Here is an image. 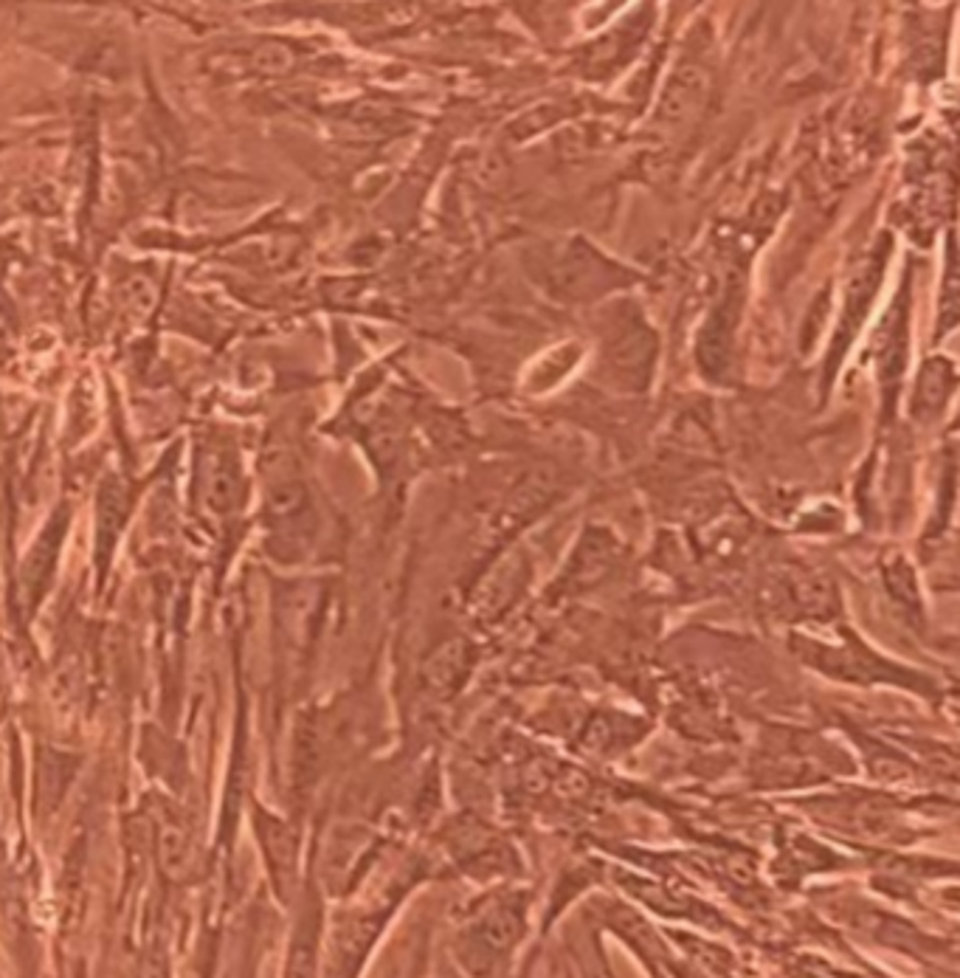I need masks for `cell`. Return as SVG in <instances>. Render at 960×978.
Returning a JSON list of instances; mask_svg holds the SVG:
<instances>
[{
	"mask_svg": "<svg viewBox=\"0 0 960 978\" xmlns=\"http://www.w3.org/2000/svg\"><path fill=\"white\" fill-rule=\"evenodd\" d=\"M527 584V564L519 556L504 558L497 567L490 569L488 576L479 582V587L471 595V615L479 623L497 620L510 604L519 598V593Z\"/></svg>",
	"mask_w": 960,
	"mask_h": 978,
	"instance_id": "obj_1",
	"label": "cell"
},
{
	"mask_svg": "<svg viewBox=\"0 0 960 978\" xmlns=\"http://www.w3.org/2000/svg\"><path fill=\"white\" fill-rule=\"evenodd\" d=\"M473 646L465 638H451L439 643L423 663V683L437 699L454 697L473 669Z\"/></svg>",
	"mask_w": 960,
	"mask_h": 978,
	"instance_id": "obj_2",
	"label": "cell"
},
{
	"mask_svg": "<svg viewBox=\"0 0 960 978\" xmlns=\"http://www.w3.org/2000/svg\"><path fill=\"white\" fill-rule=\"evenodd\" d=\"M524 931V905L515 900L493 902L471 925V939L488 956L510 950Z\"/></svg>",
	"mask_w": 960,
	"mask_h": 978,
	"instance_id": "obj_3",
	"label": "cell"
},
{
	"mask_svg": "<svg viewBox=\"0 0 960 978\" xmlns=\"http://www.w3.org/2000/svg\"><path fill=\"white\" fill-rule=\"evenodd\" d=\"M547 499H549V488L544 486L538 477H535V480L530 477V480L513 493V499L508 502L502 517H499V528H502V533H513L519 524H524L530 517H535L538 508H544Z\"/></svg>",
	"mask_w": 960,
	"mask_h": 978,
	"instance_id": "obj_4",
	"label": "cell"
},
{
	"mask_svg": "<svg viewBox=\"0 0 960 978\" xmlns=\"http://www.w3.org/2000/svg\"><path fill=\"white\" fill-rule=\"evenodd\" d=\"M887 589H891L893 601L902 607V612H907L916 623V618L921 615V604H918L916 578H913V569L907 567V562H896L893 567H887Z\"/></svg>",
	"mask_w": 960,
	"mask_h": 978,
	"instance_id": "obj_5",
	"label": "cell"
},
{
	"mask_svg": "<svg viewBox=\"0 0 960 978\" xmlns=\"http://www.w3.org/2000/svg\"><path fill=\"white\" fill-rule=\"evenodd\" d=\"M159 851H161V863H164L166 874H172V877L184 874L186 863H189V844H186V835L181 826L166 824L164 829H161Z\"/></svg>",
	"mask_w": 960,
	"mask_h": 978,
	"instance_id": "obj_6",
	"label": "cell"
},
{
	"mask_svg": "<svg viewBox=\"0 0 960 978\" xmlns=\"http://www.w3.org/2000/svg\"><path fill=\"white\" fill-rule=\"evenodd\" d=\"M943 367H929L927 372H924V384H921V401L924 403H929V406H935V403H941L943 401V395H947L949 392V378H947V372H941Z\"/></svg>",
	"mask_w": 960,
	"mask_h": 978,
	"instance_id": "obj_7",
	"label": "cell"
}]
</instances>
